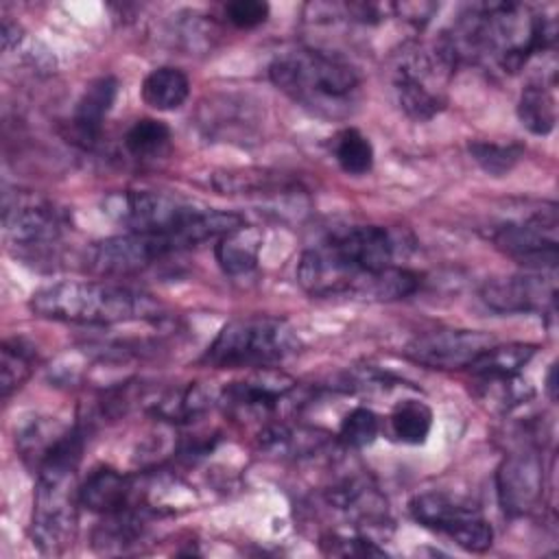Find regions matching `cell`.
<instances>
[{"instance_id": "cell-1", "label": "cell", "mask_w": 559, "mask_h": 559, "mask_svg": "<svg viewBox=\"0 0 559 559\" xmlns=\"http://www.w3.org/2000/svg\"><path fill=\"white\" fill-rule=\"evenodd\" d=\"M395 240L378 225L334 229L319 247L301 253L299 286L314 297L373 299L378 275L395 266Z\"/></svg>"}, {"instance_id": "cell-2", "label": "cell", "mask_w": 559, "mask_h": 559, "mask_svg": "<svg viewBox=\"0 0 559 559\" xmlns=\"http://www.w3.org/2000/svg\"><path fill=\"white\" fill-rule=\"evenodd\" d=\"M83 437L76 428L66 430L48 450L37 472L33 498L31 539L41 555L66 552L76 535V465L81 461Z\"/></svg>"}, {"instance_id": "cell-3", "label": "cell", "mask_w": 559, "mask_h": 559, "mask_svg": "<svg viewBox=\"0 0 559 559\" xmlns=\"http://www.w3.org/2000/svg\"><path fill=\"white\" fill-rule=\"evenodd\" d=\"M245 218L236 212L205 210L188 227L164 234L127 231L94 242L85 253V266L103 277H127L155 264L157 260L197 247L205 240H218L240 227Z\"/></svg>"}, {"instance_id": "cell-4", "label": "cell", "mask_w": 559, "mask_h": 559, "mask_svg": "<svg viewBox=\"0 0 559 559\" xmlns=\"http://www.w3.org/2000/svg\"><path fill=\"white\" fill-rule=\"evenodd\" d=\"M269 79L295 103L328 118L349 114L360 87V74L347 59L317 48L277 55L269 66Z\"/></svg>"}, {"instance_id": "cell-5", "label": "cell", "mask_w": 559, "mask_h": 559, "mask_svg": "<svg viewBox=\"0 0 559 559\" xmlns=\"http://www.w3.org/2000/svg\"><path fill=\"white\" fill-rule=\"evenodd\" d=\"M28 306L41 319L81 325H114L159 312V304L148 295L109 282L48 284L31 295Z\"/></svg>"}, {"instance_id": "cell-6", "label": "cell", "mask_w": 559, "mask_h": 559, "mask_svg": "<svg viewBox=\"0 0 559 559\" xmlns=\"http://www.w3.org/2000/svg\"><path fill=\"white\" fill-rule=\"evenodd\" d=\"M297 349L299 336L288 321L253 314L225 323L201 356V362L216 369L269 367Z\"/></svg>"}, {"instance_id": "cell-7", "label": "cell", "mask_w": 559, "mask_h": 559, "mask_svg": "<svg viewBox=\"0 0 559 559\" xmlns=\"http://www.w3.org/2000/svg\"><path fill=\"white\" fill-rule=\"evenodd\" d=\"M105 214L129 231L164 234L188 227L207 207L155 190H120L103 201Z\"/></svg>"}, {"instance_id": "cell-8", "label": "cell", "mask_w": 559, "mask_h": 559, "mask_svg": "<svg viewBox=\"0 0 559 559\" xmlns=\"http://www.w3.org/2000/svg\"><path fill=\"white\" fill-rule=\"evenodd\" d=\"M452 72L450 63L435 48L404 50L393 66V87L404 114L417 122L435 118L445 107V94L439 87V74Z\"/></svg>"}, {"instance_id": "cell-9", "label": "cell", "mask_w": 559, "mask_h": 559, "mask_svg": "<svg viewBox=\"0 0 559 559\" xmlns=\"http://www.w3.org/2000/svg\"><path fill=\"white\" fill-rule=\"evenodd\" d=\"M408 511L421 526L448 535L467 552H485L493 542L491 524L480 511L441 491L417 493L408 502Z\"/></svg>"}, {"instance_id": "cell-10", "label": "cell", "mask_w": 559, "mask_h": 559, "mask_svg": "<svg viewBox=\"0 0 559 559\" xmlns=\"http://www.w3.org/2000/svg\"><path fill=\"white\" fill-rule=\"evenodd\" d=\"M493 245L533 271L555 269L557 264V207L531 212L526 218L509 221L491 234Z\"/></svg>"}, {"instance_id": "cell-11", "label": "cell", "mask_w": 559, "mask_h": 559, "mask_svg": "<svg viewBox=\"0 0 559 559\" xmlns=\"http://www.w3.org/2000/svg\"><path fill=\"white\" fill-rule=\"evenodd\" d=\"M498 341L480 330H432L411 338L404 356L421 367L459 371L469 369Z\"/></svg>"}, {"instance_id": "cell-12", "label": "cell", "mask_w": 559, "mask_h": 559, "mask_svg": "<svg viewBox=\"0 0 559 559\" xmlns=\"http://www.w3.org/2000/svg\"><path fill=\"white\" fill-rule=\"evenodd\" d=\"M2 223L7 238L20 247H39L52 245L66 229V218L48 199L15 192L4 194Z\"/></svg>"}, {"instance_id": "cell-13", "label": "cell", "mask_w": 559, "mask_h": 559, "mask_svg": "<svg viewBox=\"0 0 559 559\" xmlns=\"http://www.w3.org/2000/svg\"><path fill=\"white\" fill-rule=\"evenodd\" d=\"M555 275L546 271H528L507 277L487 280L480 288L483 304L502 314L544 312L555 306Z\"/></svg>"}, {"instance_id": "cell-14", "label": "cell", "mask_w": 559, "mask_h": 559, "mask_svg": "<svg viewBox=\"0 0 559 559\" xmlns=\"http://www.w3.org/2000/svg\"><path fill=\"white\" fill-rule=\"evenodd\" d=\"M498 498L509 515H524L537 507L544 489V467L535 452H513L498 469Z\"/></svg>"}, {"instance_id": "cell-15", "label": "cell", "mask_w": 559, "mask_h": 559, "mask_svg": "<svg viewBox=\"0 0 559 559\" xmlns=\"http://www.w3.org/2000/svg\"><path fill=\"white\" fill-rule=\"evenodd\" d=\"M116 94L118 81L114 76H98L85 87L70 118L72 142L81 144L83 148H92L100 140L103 122L116 103Z\"/></svg>"}, {"instance_id": "cell-16", "label": "cell", "mask_w": 559, "mask_h": 559, "mask_svg": "<svg viewBox=\"0 0 559 559\" xmlns=\"http://www.w3.org/2000/svg\"><path fill=\"white\" fill-rule=\"evenodd\" d=\"M135 489L138 487L129 476L111 467H98L79 487V500L90 511L107 515V513L140 504Z\"/></svg>"}, {"instance_id": "cell-17", "label": "cell", "mask_w": 559, "mask_h": 559, "mask_svg": "<svg viewBox=\"0 0 559 559\" xmlns=\"http://www.w3.org/2000/svg\"><path fill=\"white\" fill-rule=\"evenodd\" d=\"M293 384L282 373H260L242 382H231L223 391V404L236 413H269L288 395Z\"/></svg>"}, {"instance_id": "cell-18", "label": "cell", "mask_w": 559, "mask_h": 559, "mask_svg": "<svg viewBox=\"0 0 559 559\" xmlns=\"http://www.w3.org/2000/svg\"><path fill=\"white\" fill-rule=\"evenodd\" d=\"M148 507L144 502L107 513L94 531V548L107 555L122 552L133 546L146 531Z\"/></svg>"}, {"instance_id": "cell-19", "label": "cell", "mask_w": 559, "mask_h": 559, "mask_svg": "<svg viewBox=\"0 0 559 559\" xmlns=\"http://www.w3.org/2000/svg\"><path fill=\"white\" fill-rule=\"evenodd\" d=\"M262 249V231L242 223L216 240L214 255L218 266L229 275H242L255 269Z\"/></svg>"}, {"instance_id": "cell-20", "label": "cell", "mask_w": 559, "mask_h": 559, "mask_svg": "<svg viewBox=\"0 0 559 559\" xmlns=\"http://www.w3.org/2000/svg\"><path fill=\"white\" fill-rule=\"evenodd\" d=\"M140 94L148 107L157 111H173L186 103L190 81L183 70L175 66H159L144 76Z\"/></svg>"}, {"instance_id": "cell-21", "label": "cell", "mask_w": 559, "mask_h": 559, "mask_svg": "<svg viewBox=\"0 0 559 559\" xmlns=\"http://www.w3.org/2000/svg\"><path fill=\"white\" fill-rule=\"evenodd\" d=\"M518 118L524 129L535 135H548L557 122V105L552 85L544 81L528 83L518 100Z\"/></svg>"}, {"instance_id": "cell-22", "label": "cell", "mask_w": 559, "mask_h": 559, "mask_svg": "<svg viewBox=\"0 0 559 559\" xmlns=\"http://www.w3.org/2000/svg\"><path fill=\"white\" fill-rule=\"evenodd\" d=\"M537 347L531 343H507V345H491L474 365H469V371L480 378H509L520 376L522 367L528 365V360L535 356Z\"/></svg>"}, {"instance_id": "cell-23", "label": "cell", "mask_w": 559, "mask_h": 559, "mask_svg": "<svg viewBox=\"0 0 559 559\" xmlns=\"http://www.w3.org/2000/svg\"><path fill=\"white\" fill-rule=\"evenodd\" d=\"M391 432L397 441L421 445L432 428V411L421 400H402L395 404L391 417Z\"/></svg>"}, {"instance_id": "cell-24", "label": "cell", "mask_w": 559, "mask_h": 559, "mask_svg": "<svg viewBox=\"0 0 559 559\" xmlns=\"http://www.w3.org/2000/svg\"><path fill=\"white\" fill-rule=\"evenodd\" d=\"M0 354V391L2 397H9L28 380L35 365V349L24 338L13 336L2 343Z\"/></svg>"}, {"instance_id": "cell-25", "label": "cell", "mask_w": 559, "mask_h": 559, "mask_svg": "<svg viewBox=\"0 0 559 559\" xmlns=\"http://www.w3.org/2000/svg\"><path fill=\"white\" fill-rule=\"evenodd\" d=\"M210 395L203 389H175L164 393L153 402V415H157L164 421H190L197 415H201L205 408H210Z\"/></svg>"}, {"instance_id": "cell-26", "label": "cell", "mask_w": 559, "mask_h": 559, "mask_svg": "<svg viewBox=\"0 0 559 559\" xmlns=\"http://www.w3.org/2000/svg\"><path fill=\"white\" fill-rule=\"evenodd\" d=\"M334 157L347 175H367L373 166V146L367 135L347 127L334 138Z\"/></svg>"}, {"instance_id": "cell-27", "label": "cell", "mask_w": 559, "mask_h": 559, "mask_svg": "<svg viewBox=\"0 0 559 559\" xmlns=\"http://www.w3.org/2000/svg\"><path fill=\"white\" fill-rule=\"evenodd\" d=\"M170 142V127L157 118H140L124 133V148L138 157L148 159L159 155Z\"/></svg>"}, {"instance_id": "cell-28", "label": "cell", "mask_w": 559, "mask_h": 559, "mask_svg": "<svg viewBox=\"0 0 559 559\" xmlns=\"http://www.w3.org/2000/svg\"><path fill=\"white\" fill-rule=\"evenodd\" d=\"M467 151L472 159L491 177H502L511 173L524 157V146L515 142H469Z\"/></svg>"}, {"instance_id": "cell-29", "label": "cell", "mask_w": 559, "mask_h": 559, "mask_svg": "<svg viewBox=\"0 0 559 559\" xmlns=\"http://www.w3.org/2000/svg\"><path fill=\"white\" fill-rule=\"evenodd\" d=\"M380 430L378 415L371 408L356 406L341 421L338 437L347 448H367L376 441Z\"/></svg>"}, {"instance_id": "cell-30", "label": "cell", "mask_w": 559, "mask_h": 559, "mask_svg": "<svg viewBox=\"0 0 559 559\" xmlns=\"http://www.w3.org/2000/svg\"><path fill=\"white\" fill-rule=\"evenodd\" d=\"M321 550L325 555H336V557H382L384 550L376 546V542L367 537H347V535H328L321 539Z\"/></svg>"}, {"instance_id": "cell-31", "label": "cell", "mask_w": 559, "mask_h": 559, "mask_svg": "<svg viewBox=\"0 0 559 559\" xmlns=\"http://www.w3.org/2000/svg\"><path fill=\"white\" fill-rule=\"evenodd\" d=\"M225 15L236 28H255L266 22L269 4L262 0H234L225 7Z\"/></svg>"}, {"instance_id": "cell-32", "label": "cell", "mask_w": 559, "mask_h": 559, "mask_svg": "<svg viewBox=\"0 0 559 559\" xmlns=\"http://www.w3.org/2000/svg\"><path fill=\"white\" fill-rule=\"evenodd\" d=\"M435 11H437V4H432V2H397V4H393V13H397L400 17H404L417 26L426 24Z\"/></svg>"}, {"instance_id": "cell-33", "label": "cell", "mask_w": 559, "mask_h": 559, "mask_svg": "<svg viewBox=\"0 0 559 559\" xmlns=\"http://www.w3.org/2000/svg\"><path fill=\"white\" fill-rule=\"evenodd\" d=\"M548 391H550V397H555V365L550 367V373H548Z\"/></svg>"}]
</instances>
